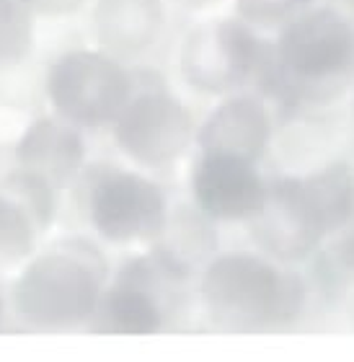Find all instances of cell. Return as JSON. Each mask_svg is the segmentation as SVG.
<instances>
[{"label": "cell", "instance_id": "cell-6", "mask_svg": "<svg viewBox=\"0 0 354 362\" xmlns=\"http://www.w3.org/2000/svg\"><path fill=\"white\" fill-rule=\"evenodd\" d=\"M88 210L98 233L114 243L155 235L166 223L160 189L143 176L117 168L104 171L93 181Z\"/></svg>", "mask_w": 354, "mask_h": 362}, {"label": "cell", "instance_id": "cell-10", "mask_svg": "<svg viewBox=\"0 0 354 362\" xmlns=\"http://www.w3.org/2000/svg\"><path fill=\"white\" fill-rule=\"evenodd\" d=\"M83 153L81 135L54 119L34 122L16 148L23 174L49 189H60L73 181L83 166Z\"/></svg>", "mask_w": 354, "mask_h": 362}, {"label": "cell", "instance_id": "cell-16", "mask_svg": "<svg viewBox=\"0 0 354 362\" xmlns=\"http://www.w3.org/2000/svg\"><path fill=\"white\" fill-rule=\"evenodd\" d=\"M23 0H0V62L18 60L29 52L31 18Z\"/></svg>", "mask_w": 354, "mask_h": 362}, {"label": "cell", "instance_id": "cell-4", "mask_svg": "<svg viewBox=\"0 0 354 362\" xmlns=\"http://www.w3.org/2000/svg\"><path fill=\"white\" fill-rule=\"evenodd\" d=\"M47 90L68 119L96 127L117 119L129 104L127 73L106 54L70 52L54 62Z\"/></svg>", "mask_w": 354, "mask_h": 362}, {"label": "cell", "instance_id": "cell-2", "mask_svg": "<svg viewBox=\"0 0 354 362\" xmlns=\"http://www.w3.org/2000/svg\"><path fill=\"white\" fill-rule=\"evenodd\" d=\"M106 267L88 243L70 241L34 259L13 287L16 310L37 326L81 324L98 310Z\"/></svg>", "mask_w": 354, "mask_h": 362}, {"label": "cell", "instance_id": "cell-18", "mask_svg": "<svg viewBox=\"0 0 354 362\" xmlns=\"http://www.w3.org/2000/svg\"><path fill=\"white\" fill-rule=\"evenodd\" d=\"M26 6H34L37 11L42 13H49V16H62V13H73L81 8L83 0H23Z\"/></svg>", "mask_w": 354, "mask_h": 362}, {"label": "cell", "instance_id": "cell-3", "mask_svg": "<svg viewBox=\"0 0 354 362\" xmlns=\"http://www.w3.org/2000/svg\"><path fill=\"white\" fill-rule=\"evenodd\" d=\"M279 65L302 88L344 78L354 68V18L339 8L300 13L282 31Z\"/></svg>", "mask_w": 354, "mask_h": 362}, {"label": "cell", "instance_id": "cell-13", "mask_svg": "<svg viewBox=\"0 0 354 362\" xmlns=\"http://www.w3.org/2000/svg\"><path fill=\"white\" fill-rule=\"evenodd\" d=\"M98 42L117 54H137L155 42L163 26L160 0H98Z\"/></svg>", "mask_w": 354, "mask_h": 362}, {"label": "cell", "instance_id": "cell-9", "mask_svg": "<svg viewBox=\"0 0 354 362\" xmlns=\"http://www.w3.org/2000/svg\"><path fill=\"white\" fill-rule=\"evenodd\" d=\"M251 220L256 241L279 259H302L324 235L305 202L300 179H282L266 189L264 204Z\"/></svg>", "mask_w": 354, "mask_h": 362}, {"label": "cell", "instance_id": "cell-19", "mask_svg": "<svg viewBox=\"0 0 354 362\" xmlns=\"http://www.w3.org/2000/svg\"><path fill=\"white\" fill-rule=\"evenodd\" d=\"M349 223H352V230H349L347 238L341 241L339 257H341V262H344V264L352 267V269H354V215H352V220H349Z\"/></svg>", "mask_w": 354, "mask_h": 362}, {"label": "cell", "instance_id": "cell-15", "mask_svg": "<svg viewBox=\"0 0 354 362\" xmlns=\"http://www.w3.org/2000/svg\"><path fill=\"white\" fill-rule=\"evenodd\" d=\"M29 204L0 194V269L18 264L34 246Z\"/></svg>", "mask_w": 354, "mask_h": 362}, {"label": "cell", "instance_id": "cell-1", "mask_svg": "<svg viewBox=\"0 0 354 362\" xmlns=\"http://www.w3.org/2000/svg\"><path fill=\"white\" fill-rule=\"evenodd\" d=\"M202 298L220 324L230 329H261L293 321L305 303L297 274L279 272L251 254H228L204 272Z\"/></svg>", "mask_w": 354, "mask_h": 362}, {"label": "cell", "instance_id": "cell-8", "mask_svg": "<svg viewBox=\"0 0 354 362\" xmlns=\"http://www.w3.org/2000/svg\"><path fill=\"white\" fill-rule=\"evenodd\" d=\"M194 197L204 215L218 220L254 218L266 199L254 160L204 153L194 168Z\"/></svg>", "mask_w": 354, "mask_h": 362}, {"label": "cell", "instance_id": "cell-12", "mask_svg": "<svg viewBox=\"0 0 354 362\" xmlns=\"http://www.w3.org/2000/svg\"><path fill=\"white\" fill-rule=\"evenodd\" d=\"M151 269L145 264H132L124 269L122 279L104 295L98 313V332L148 337L163 324V310L151 287Z\"/></svg>", "mask_w": 354, "mask_h": 362}, {"label": "cell", "instance_id": "cell-5", "mask_svg": "<svg viewBox=\"0 0 354 362\" xmlns=\"http://www.w3.org/2000/svg\"><path fill=\"white\" fill-rule=\"evenodd\" d=\"M259 45L243 23L212 21L191 31L184 42L181 70L194 88L223 93L235 88L256 70Z\"/></svg>", "mask_w": 354, "mask_h": 362}, {"label": "cell", "instance_id": "cell-7", "mask_svg": "<svg viewBox=\"0 0 354 362\" xmlns=\"http://www.w3.org/2000/svg\"><path fill=\"white\" fill-rule=\"evenodd\" d=\"M117 143L143 166H163L179 158L191 137V117L174 96L145 93L117 117Z\"/></svg>", "mask_w": 354, "mask_h": 362}, {"label": "cell", "instance_id": "cell-14", "mask_svg": "<svg viewBox=\"0 0 354 362\" xmlns=\"http://www.w3.org/2000/svg\"><path fill=\"white\" fill-rule=\"evenodd\" d=\"M302 194L316 218L321 233L339 230L354 215V171L344 163L316 171L308 179H300Z\"/></svg>", "mask_w": 354, "mask_h": 362}, {"label": "cell", "instance_id": "cell-17", "mask_svg": "<svg viewBox=\"0 0 354 362\" xmlns=\"http://www.w3.org/2000/svg\"><path fill=\"white\" fill-rule=\"evenodd\" d=\"M308 0H238V8L241 13L251 21L266 23V21H277L282 16L295 13L297 8H302Z\"/></svg>", "mask_w": 354, "mask_h": 362}, {"label": "cell", "instance_id": "cell-11", "mask_svg": "<svg viewBox=\"0 0 354 362\" xmlns=\"http://www.w3.org/2000/svg\"><path fill=\"white\" fill-rule=\"evenodd\" d=\"M269 143V114L256 98L238 96L215 109L199 129L204 153H223L243 160H256Z\"/></svg>", "mask_w": 354, "mask_h": 362}]
</instances>
